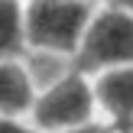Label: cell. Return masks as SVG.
<instances>
[{"instance_id": "6da1fadb", "label": "cell", "mask_w": 133, "mask_h": 133, "mask_svg": "<svg viewBox=\"0 0 133 133\" xmlns=\"http://www.w3.org/2000/svg\"><path fill=\"white\" fill-rule=\"evenodd\" d=\"M101 0H26V52L75 58Z\"/></svg>"}, {"instance_id": "3957f363", "label": "cell", "mask_w": 133, "mask_h": 133, "mask_svg": "<svg viewBox=\"0 0 133 133\" xmlns=\"http://www.w3.org/2000/svg\"><path fill=\"white\" fill-rule=\"evenodd\" d=\"M75 65L91 75L117 65H133V13L117 10L110 3H97Z\"/></svg>"}, {"instance_id": "ba28073f", "label": "cell", "mask_w": 133, "mask_h": 133, "mask_svg": "<svg viewBox=\"0 0 133 133\" xmlns=\"http://www.w3.org/2000/svg\"><path fill=\"white\" fill-rule=\"evenodd\" d=\"M58 133H120V127H114L110 120L97 117V120H88V123H78V127H68V130H58Z\"/></svg>"}, {"instance_id": "9c48e42d", "label": "cell", "mask_w": 133, "mask_h": 133, "mask_svg": "<svg viewBox=\"0 0 133 133\" xmlns=\"http://www.w3.org/2000/svg\"><path fill=\"white\" fill-rule=\"evenodd\" d=\"M101 3H110V6H117V10L133 13V0H101Z\"/></svg>"}, {"instance_id": "7a4b0ae2", "label": "cell", "mask_w": 133, "mask_h": 133, "mask_svg": "<svg viewBox=\"0 0 133 133\" xmlns=\"http://www.w3.org/2000/svg\"><path fill=\"white\" fill-rule=\"evenodd\" d=\"M97 117H101V107H97L94 75L75 65L65 75H58L55 81L39 88L29 120L42 133H58V130L78 127V123L97 120Z\"/></svg>"}, {"instance_id": "277c9868", "label": "cell", "mask_w": 133, "mask_h": 133, "mask_svg": "<svg viewBox=\"0 0 133 133\" xmlns=\"http://www.w3.org/2000/svg\"><path fill=\"white\" fill-rule=\"evenodd\" d=\"M94 91H97L101 117L120 130H130L133 127V65L94 71Z\"/></svg>"}, {"instance_id": "30bf717a", "label": "cell", "mask_w": 133, "mask_h": 133, "mask_svg": "<svg viewBox=\"0 0 133 133\" xmlns=\"http://www.w3.org/2000/svg\"><path fill=\"white\" fill-rule=\"evenodd\" d=\"M130 130H133V127H130Z\"/></svg>"}, {"instance_id": "8992f818", "label": "cell", "mask_w": 133, "mask_h": 133, "mask_svg": "<svg viewBox=\"0 0 133 133\" xmlns=\"http://www.w3.org/2000/svg\"><path fill=\"white\" fill-rule=\"evenodd\" d=\"M26 55V0H0V58Z\"/></svg>"}, {"instance_id": "52a82bcc", "label": "cell", "mask_w": 133, "mask_h": 133, "mask_svg": "<svg viewBox=\"0 0 133 133\" xmlns=\"http://www.w3.org/2000/svg\"><path fill=\"white\" fill-rule=\"evenodd\" d=\"M0 133H42L29 117H10V114H0Z\"/></svg>"}, {"instance_id": "5b68a950", "label": "cell", "mask_w": 133, "mask_h": 133, "mask_svg": "<svg viewBox=\"0 0 133 133\" xmlns=\"http://www.w3.org/2000/svg\"><path fill=\"white\" fill-rule=\"evenodd\" d=\"M39 97V81L32 75L26 55L0 58V114L29 117Z\"/></svg>"}]
</instances>
